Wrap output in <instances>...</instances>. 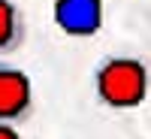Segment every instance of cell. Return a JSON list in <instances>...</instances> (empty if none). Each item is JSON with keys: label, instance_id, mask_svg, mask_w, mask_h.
<instances>
[{"label": "cell", "instance_id": "cell-1", "mask_svg": "<svg viewBox=\"0 0 151 139\" xmlns=\"http://www.w3.org/2000/svg\"><path fill=\"white\" fill-rule=\"evenodd\" d=\"M151 88L148 64L136 55H106L94 67V94L109 109H136Z\"/></svg>", "mask_w": 151, "mask_h": 139}, {"label": "cell", "instance_id": "cell-5", "mask_svg": "<svg viewBox=\"0 0 151 139\" xmlns=\"http://www.w3.org/2000/svg\"><path fill=\"white\" fill-rule=\"evenodd\" d=\"M0 139H24V133L18 127H12V124H3L0 121Z\"/></svg>", "mask_w": 151, "mask_h": 139}, {"label": "cell", "instance_id": "cell-3", "mask_svg": "<svg viewBox=\"0 0 151 139\" xmlns=\"http://www.w3.org/2000/svg\"><path fill=\"white\" fill-rule=\"evenodd\" d=\"M52 18L67 36H94L103 27V0H55Z\"/></svg>", "mask_w": 151, "mask_h": 139}, {"label": "cell", "instance_id": "cell-2", "mask_svg": "<svg viewBox=\"0 0 151 139\" xmlns=\"http://www.w3.org/2000/svg\"><path fill=\"white\" fill-rule=\"evenodd\" d=\"M33 106H36V97H33L30 76L0 60V121L18 127V124L30 121Z\"/></svg>", "mask_w": 151, "mask_h": 139}, {"label": "cell", "instance_id": "cell-4", "mask_svg": "<svg viewBox=\"0 0 151 139\" xmlns=\"http://www.w3.org/2000/svg\"><path fill=\"white\" fill-rule=\"evenodd\" d=\"M27 40V18L15 0H0V58L15 55Z\"/></svg>", "mask_w": 151, "mask_h": 139}]
</instances>
